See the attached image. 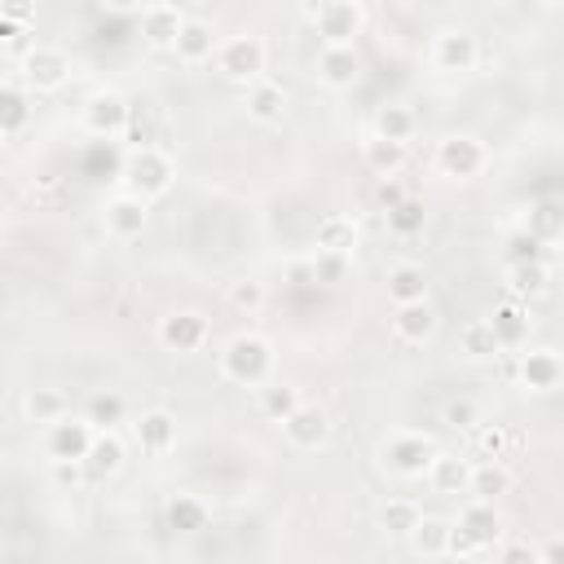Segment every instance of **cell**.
Wrapping results in <instances>:
<instances>
[{
  "label": "cell",
  "mask_w": 564,
  "mask_h": 564,
  "mask_svg": "<svg viewBox=\"0 0 564 564\" xmlns=\"http://www.w3.org/2000/svg\"><path fill=\"white\" fill-rule=\"evenodd\" d=\"M499 560H538V547L529 542H507V547H494Z\"/></svg>",
  "instance_id": "f907efd6"
},
{
  "label": "cell",
  "mask_w": 564,
  "mask_h": 564,
  "mask_svg": "<svg viewBox=\"0 0 564 564\" xmlns=\"http://www.w3.org/2000/svg\"><path fill=\"white\" fill-rule=\"evenodd\" d=\"M168 529L172 533H203L207 529V507L194 499V494H177V499H168Z\"/></svg>",
  "instance_id": "4dcf8cb0"
},
{
  "label": "cell",
  "mask_w": 564,
  "mask_h": 564,
  "mask_svg": "<svg viewBox=\"0 0 564 564\" xmlns=\"http://www.w3.org/2000/svg\"><path fill=\"white\" fill-rule=\"evenodd\" d=\"M490 326H494V335L503 340V349H520V345L529 340V313H525L520 300H503V304L494 309Z\"/></svg>",
  "instance_id": "603a6c76"
},
{
  "label": "cell",
  "mask_w": 564,
  "mask_h": 564,
  "mask_svg": "<svg viewBox=\"0 0 564 564\" xmlns=\"http://www.w3.org/2000/svg\"><path fill=\"white\" fill-rule=\"evenodd\" d=\"M317 248L322 252H353L358 248V225L349 216H326L317 225Z\"/></svg>",
  "instance_id": "d590c367"
},
{
  "label": "cell",
  "mask_w": 564,
  "mask_h": 564,
  "mask_svg": "<svg viewBox=\"0 0 564 564\" xmlns=\"http://www.w3.org/2000/svg\"><path fill=\"white\" fill-rule=\"evenodd\" d=\"M185 27V14L177 5H146L142 10V40L151 49H172Z\"/></svg>",
  "instance_id": "5bb4252c"
},
{
  "label": "cell",
  "mask_w": 564,
  "mask_h": 564,
  "mask_svg": "<svg viewBox=\"0 0 564 564\" xmlns=\"http://www.w3.org/2000/svg\"><path fill=\"white\" fill-rule=\"evenodd\" d=\"M101 5H106L110 14H142L146 0H101Z\"/></svg>",
  "instance_id": "f5cc1de1"
},
{
  "label": "cell",
  "mask_w": 564,
  "mask_h": 564,
  "mask_svg": "<svg viewBox=\"0 0 564 564\" xmlns=\"http://www.w3.org/2000/svg\"><path fill=\"white\" fill-rule=\"evenodd\" d=\"M432 459H436V445L428 436H419V432H401V436H393L384 445V464L397 477H428Z\"/></svg>",
  "instance_id": "8992f818"
},
{
  "label": "cell",
  "mask_w": 564,
  "mask_h": 564,
  "mask_svg": "<svg viewBox=\"0 0 564 564\" xmlns=\"http://www.w3.org/2000/svg\"><path fill=\"white\" fill-rule=\"evenodd\" d=\"M71 80V58L62 49H49V45H36L27 58H23V84L32 93H53Z\"/></svg>",
  "instance_id": "52a82bcc"
},
{
  "label": "cell",
  "mask_w": 564,
  "mask_h": 564,
  "mask_svg": "<svg viewBox=\"0 0 564 564\" xmlns=\"http://www.w3.org/2000/svg\"><path fill=\"white\" fill-rule=\"evenodd\" d=\"M159 133H164V120H159V110L151 101H133V116H129V146L142 151V146H159Z\"/></svg>",
  "instance_id": "484cf974"
},
{
  "label": "cell",
  "mask_w": 564,
  "mask_h": 564,
  "mask_svg": "<svg viewBox=\"0 0 564 564\" xmlns=\"http://www.w3.org/2000/svg\"><path fill=\"white\" fill-rule=\"evenodd\" d=\"M538 560H547V564H564V538H547V542L538 547Z\"/></svg>",
  "instance_id": "816d5d0a"
},
{
  "label": "cell",
  "mask_w": 564,
  "mask_h": 564,
  "mask_svg": "<svg viewBox=\"0 0 564 564\" xmlns=\"http://www.w3.org/2000/svg\"><path fill=\"white\" fill-rule=\"evenodd\" d=\"M0 45H5L10 58H27V53L36 49L32 27H27V23H10V19H0Z\"/></svg>",
  "instance_id": "bcb514c9"
},
{
  "label": "cell",
  "mask_w": 564,
  "mask_h": 564,
  "mask_svg": "<svg viewBox=\"0 0 564 564\" xmlns=\"http://www.w3.org/2000/svg\"><path fill=\"white\" fill-rule=\"evenodd\" d=\"M129 116H133V101H129L124 93H116V88H101V93H93V97L84 101V129H88L93 137H116V133H124V129H129Z\"/></svg>",
  "instance_id": "5b68a950"
},
{
  "label": "cell",
  "mask_w": 564,
  "mask_h": 564,
  "mask_svg": "<svg viewBox=\"0 0 564 564\" xmlns=\"http://www.w3.org/2000/svg\"><path fill=\"white\" fill-rule=\"evenodd\" d=\"M88 472H93V481H106V477H116L120 468H124V441L116 436V432H97V441H93V449H88Z\"/></svg>",
  "instance_id": "cb8c5ba5"
},
{
  "label": "cell",
  "mask_w": 564,
  "mask_h": 564,
  "mask_svg": "<svg viewBox=\"0 0 564 564\" xmlns=\"http://www.w3.org/2000/svg\"><path fill=\"white\" fill-rule=\"evenodd\" d=\"M423 520V512L410 503V499H393L380 507V529L393 533V538H410V529Z\"/></svg>",
  "instance_id": "8d00e7d4"
},
{
  "label": "cell",
  "mask_w": 564,
  "mask_h": 564,
  "mask_svg": "<svg viewBox=\"0 0 564 564\" xmlns=\"http://www.w3.org/2000/svg\"><path fill=\"white\" fill-rule=\"evenodd\" d=\"M0 19L10 23H36V0H0Z\"/></svg>",
  "instance_id": "681fc988"
},
{
  "label": "cell",
  "mask_w": 564,
  "mask_h": 564,
  "mask_svg": "<svg viewBox=\"0 0 564 564\" xmlns=\"http://www.w3.org/2000/svg\"><path fill=\"white\" fill-rule=\"evenodd\" d=\"M49 481L58 490H80L84 481H93V472L84 459H49Z\"/></svg>",
  "instance_id": "ee69618b"
},
{
  "label": "cell",
  "mask_w": 564,
  "mask_h": 564,
  "mask_svg": "<svg viewBox=\"0 0 564 564\" xmlns=\"http://www.w3.org/2000/svg\"><path fill=\"white\" fill-rule=\"evenodd\" d=\"M423 225H428V212H423V203H419V199H401L397 207H388V230H393L397 239H415V235H423Z\"/></svg>",
  "instance_id": "74e56055"
},
{
  "label": "cell",
  "mask_w": 564,
  "mask_h": 564,
  "mask_svg": "<svg viewBox=\"0 0 564 564\" xmlns=\"http://www.w3.org/2000/svg\"><path fill=\"white\" fill-rule=\"evenodd\" d=\"M406 142H388V137H371L367 142V164H371V172H380V177H397L401 168H406Z\"/></svg>",
  "instance_id": "d6a6232c"
},
{
  "label": "cell",
  "mask_w": 564,
  "mask_h": 564,
  "mask_svg": "<svg viewBox=\"0 0 564 564\" xmlns=\"http://www.w3.org/2000/svg\"><path fill=\"white\" fill-rule=\"evenodd\" d=\"M137 441H142V449H151V455H164V449L177 445V419L168 410H146L142 423H137Z\"/></svg>",
  "instance_id": "d4e9b609"
},
{
  "label": "cell",
  "mask_w": 564,
  "mask_h": 564,
  "mask_svg": "<svg viewBox=\"0 0 564 564\" xmlns=\"http://www.w3.org/2000/svg\"><path fill=\"white\" fill-rule=\"evenodd\" d=\"M459 345H464V353H468L472 362H490V358H499V353H503V340L494 335L490 317H481V322H468V326L459 331Z\"/></svg>",
  "instance_id": "83f0119b"
},
{
  "label": "cell",
  "mask_w": 564,
  "mask_h": 564,
  "mask_svg": "<svg viewBox=\"0 0 564 564\" xmlns=\"http://www.w3.org/2000/svg\"><path fill=\"white\" fill-rule=\"evenodd\" d=\"M313 274H317V283H340V278L349 274V252H322V248H317Z\"/></svg>",
  "instance_id": "7dc6e473"
},
{
  "label": "cell",
  "mask_w": 564,
  "mask_h": 564,
  "mask_svg": "<svg viewBox=\"0 0 564 564\" xmlns=\"http://www.w3.org/2000/svg\"><path fill=\"white\" fill-rule=\"evenodd\" d=\"M172 177H177V172H172V159H168L159 146L129 151V159H124V185H129V194H142L146 203L159 199V194H168Z\"/></svg>",
  "instance_id": "7a4b0ae2"
},
{
  "label": "cell",
  "mask_w": 564,
  "mask_h": 564,
  "mask_svg": "<svg viewBox=\"0 0 564 564\" xmlns=\"http://www.w3.org/2000/svg\"><path fill=\"white\" fill-rule=\"evenodd\" d=\"M331 5H335V0H300V14L313 23V19H317V14H326Z\"/></svg>",
  "instance_id": "11a10c76"
},
{
  "label": "cell",
  "mask_w": 564,
  "mask_h": 564,
  "mask_svg": "<svg viewBox=\"0 0 564 564\" xmlns=\"http://www.w3.org/2000/svg\"><path fill=\"white\" fill-rule=\"evenodd\" d=\"M375 133L388 142H410L415 137V110L410 106H384L375 116Z\"/></svg>",
  "instance_id": "f35d334b"
},
{
  "label": "cell",
  "mask_w": 564,
  "mask_h": 564,
  "mask_svg": "<svg viewBox=\"0 0 564 564\" xmlns=\"http://www.w3.org/2000/svg\"><path fill=\"white\" fill-rule=\"evenodd\" d=\"M27 120H32V88L19 80H5V88H0V133L19 137Z\"/></svg>",
  "instance_id": "ffe728a7"
},
{
  "label": "cell",
  "mask_w": 564,
  "mask_h": 564,
  "mask_svg": "<svg viewBox=\"0 0 564 564\" xmlns=\"http://www.w3.org/2000/svg\"><path fill=\"white\" fill-rule=\"evenodd\" d=\"M449 533H455V525L441 520V516H423L415 529H410V547L419 555H449Z\"/></svg>",
  "instance_id": "4316f807"
},
{
  "label": "cell",
  "mask_w": 564,
  "mask_h": 564,
  "mask_svg": "<svg viewBox=\"0 0 564 564\" xmlns=\"http://www.w3.org/2000/svg\"><path fill=\"white\" fill-rule=\"evenodd\" d=\"M220 375L243 388H261L274 375V345L265 335H235L220 353Z\"/></svg>",
  "instance_id": "6da1fadb"
},
{
  "label": "cell",
  "mask_w": 564,
  "mask_h": 564,
  "mask_svg": "<svg viewBox=\"0 0 564 564\" xmlns=\"http://www.w3.org/2000/svg\"><path fill=\"white\" fill-rule=\"evenodd\" d=\"M477 58H481V45H477V36L472 32H441L436 36V45H432V62H436V71H472L477 67Z\"/></svg>",
  "instance_id": "8fae6325"
},
{
  "label": "cell",
  "mask_w": 564,
  "mask_h": 564,
  "mask_svg": "<svg viewBox=\"0 0 564 564\" xmlns=\"http://www.w3.org/2000/svg\"><path fill=\"white\" fill-rule=\"evenodd\" d=\"M283 432H287V441H291L296 449H317V445L331 441V419H326L322 406H309V401H304L296 415L283 419Z\"/></svg>",
  "instance_id": "7c38bea8"
},
{
  "label": "cell",
  "mask_w": 564,
  "mask_h": 564,
  "mask_svg": "<svg viewBox=\"0 0 564 564\" xmlns=\"http://www.w3.org/2000/svg\"><path fill=\"white\" fill-rule=\"evenodd\" d=\"M428 481L436 494H468L472 490V464L459 459V455H441L436 449V459L428 464Z\"/></svg>",
  "instance_id": "d6986e66"
},
{
  "label": "cell",
  "mask_w": 564,
  "mask_h": 564,
  "mask_svg": "<svg viewBox=\"0 0 564 564\" xmlns=\"http://www.w3.org/2000/svg\"><path fill=\"white\" fill-rule=\"evenodd\" d=\"M507 441H512V436H507L499 423H485V428L477 432V445H481L485 459H503V455H507Z\"/></svg>",
  "instance_id": "c3c4849f"
},
{
  "label": "cell",
  "mask_w": 564,
  "mask_h": 564,
  "mask_svg": "<svg viewBox=\"0 0 564 564\" xmlns=\"http://www.w3.org/2000/svg\"><path fill=\"white\" fill-rule=\"evenodd\" d=\"M388 300H393V304L428 300V274H423L419 265H393V269H388Z\"/></svg>",
  "instance_id": "f546056e"
},
{
  "label": "cell",
  "mask_w": 564,
  "mask_h": 564,
  "mask_svg": "<svg viewBox=\"0 0 564 564\" xmlns=\"http://www.w3.org/2000/svg\"><path fill=\"white\" fill-rule=\"evenodd\" d=\"M503 252H507V265H525V261H542L547 256V243L538 235H529V230H512L507 243H503Z\"/></svg>",
  "instance_id": "60d3db41"
},
{
  "label": "cell",
  "mask_w": 564,
  "mask_h": 564,
  "mask_svg": "<svg viewBox=\"0 0 564 564\" xmlns=\"http://www.w3.org/2000/svg\"><path fill=\"white\" fill-rule=\"evenodd\" d=\"M248 116H252L256 124H283V116H287V93H283V84H269V80L248 84Z\"/></svg>",
  "instance_id": "44dd1931"
},
{
  "label": "cell",
  "mask_w": 564,
  "mask_h": 564,
  "mask_svg": "<svg viewBox=\"0 0 564 564\" xmlns=\"http://www.w3.org/2000/svg\"><path fill=\"white\" fill-rule=\"evenodd\" d=\"M317 75H322V84H331V88H353L358 75H362L358 49H353V45H326V49L317 53Z\"/></svg>",
  "instance_id": "4fadbf2b"
},
{
  "label": "cell",
  "mask_w": 564,
  "mask_h": 564,
  "mask_svg": "<svg viewBox=\"0 0 564 564\" xmlns=\"http://www.w3.org/2000/svg\"><path fill=\"white\" fill-rule=\"evenodd\" d=\"M441 423H445L449 432H472V428L481 423V410H477V401H472V397H455V401H445Z\"/></svg>",
  "instance_id": "7bdbcfd3"
},
{
  "label": "cell",
  "mask_w": 564,
  "mask_h": 564,
  "mask_svg": "<svg viewBox=\"0 0 564 564\" xmlns=\"http://www.w3.org/2000/svg\"><path fill=\"white\" fill-rule=\"evenodd\" d=\"M507 287H512V300H533L547 291V261H525V265H512L507 269Z\"/></svg>",
  "instance_id": "e575fe53"
},
{
  "label": "cell",
  "mask_w": 564,
  "mask_h": 564,
  "mask_svg": "<svg viewBox=\"0 0 564 564\" xmlns=\"http://www.w3.org/2000/svg\"><path fill=\"white\" fill-rule=\"evenodd\" d=\"M313 27H317L322 45H353V36L367 27V14H362L358 0H335L326 14L313 19Z\"/></svg>",
  "instance_id": "30bf717a"
},
{
  "label": "cell",
  "mask_w": 564,
  "mask_h": 564,
  "mask_svg": "<svg viewBox=\"0 0 564 564\" xmlns=\"http://www.w3.org/2000/svg\"><path fill=\"white\" fill-rule=\"evenodd\" d=\"M159 345L168 353H199L207 345V317L194 309H177L159 322Z\"/></svg>",
  "instance_id": "ba28073f"
},
{
  "label": "cell",
  "mask_w": 564,
  "mask_h": 564,
  "mask_svg": "<svg viewBox=\"0 0 564 564\" xmlns=\"http://www.w3.org/2000/svg\"><path fill=\"white\" fill-rule=\"evenodd\" d=\"M216 67H220L225 80H235V84H256L265 75V40L261 36L225 40L220 53H216Z\"/></svg>",
  "instance_id": "3957f363"
},
{
  "label": "cell",
  "mask_w": 564,
  "mask_h": 564,
  "mask_svg": "<svg viewBox=\"0 0 564 564\" xmlns=\"http://www.w3.org/2000/svg\"><path fill=\"white\" fill-rule=\"evenodd\" d=\"M291 278H296V283H317L313 265H291Z\"/></svg>",
  "instance_id": "9f6ffc18"
},
{
  "label": "cell",
  "mask_w": 564,
  "mask_h": 564,
  "mask_svg": "<svg viewBox=\"0 0 564 564\" xmlns=\"http://www.w3.org/2000/svg\"><path fill=\"white\" fill-rule=\"evenodd\" d=\"M401 199H406V194H401V185H397L393 177H384V185H380V203H384V207H397Z\"/></svg>",
  "instance_id": "db71d44e"
},
{
  "label": "cell",
  "mask_w": 564,
  "mask_h": 564,
  "mask_svg": "<svg viewBox=\"0 0 564 564\" xmlns=\"http://www.w3.org/2000/svg\"><path fill=\"white\" fill-rule=\"evenodd\" d=\"M304 406V397H300V388L296 384H269V388H261V410L269 415V419H287V415H296Z\"/></svg>",
  "instance_id": "ab89813d"
},
{
  "label": "cell",
  "mask_w": 564,
  "mask_h": 564,
  "mask_svg": "<svg viewBox=\"0 0 564 564\" xmlns=\"http://www.w3.org/2000/svg\"><path fill=\"white\" fill-rule=\"evenodd\" d=\"M459 529H464V533L485 551V547H499V538H503V516H499V507H494V503L477 499L472 507H464Z\"/></svg>",
  "instance_id": "ac0fdd59"
},
{
  "label": "cell",
  "mask_w": 564,
  "mask_h": 564,
  "mask_svg": "<svg viewBox=\"0 0 564 564\" xmlns=\"http://www.w3.org/2000/svg\"><path fill=\"white\" fill-rule=\"evenodd\" d=\"M393 331L401 335L406 345H428L436 335V309L428 300H410V304H397L393 313Z\"/></svg>",
  "instance_id": "9a60e30c"
},
{
  "label": "cell",
  "mask_w": 564,
  "mask_h": 564,
  "mask_svg": "<svg viewBox=\"0 0 564 564\" xmlns=\"http://www.w3.org/2000/svg\"><path fill=\"white\" fill-rule=\"evenodd\" d=\"M507 490H512V472H507L499 459H485V464H477V468H472V490H468V494H477V499L494 503V499H503Z\"/></svg>",
  "instance_id": "836d02e7"
},
{
  "label": "cell",
  "mask_w": 564,
  "mask_h": 564,
  "mask_svg": "<svg viewBox=\"0 0 564 564\" xmlns=\"http://www.w3.org/2000/svg\"><path fill=\"white\" fill-rule=\"evenodd\" d=\"M520 384L533 388V393H551L564 384V362L551 353V349H533L520 358Z\"/></svg>",
  "instance_id": "e0dca14e"
},
{
  "label": "cell",
  "mask_w": 564,
  "mask_h": 564,
  "mask_svg": "<svg viewBox=\"0 0 564 564\" xmlns=\"http://www.w3.org/2000/svg\"><path fill=\"white\" fill-rule=\"evenodd\" d=\"M436 168H441L445 177L468 181V177H477V172L485 168V146H481L477 137H468V133L445 137V142L436 146Z\"/></svg>",
  "instance_id": "9c48e42d"
},
{
  "label": "cell",
  "mask_w": 564,
  "mask_h": 564,
  "mask_svg": "<svg viewBox=\"0 0 564 564\" xmlns=\"http://www.w3.org/2000/svg\"><path fill=\"white\" fill-rule=\"evenodd\" d=\"M212 49H216V32H212V23H203V19H185V27H181V36H177V45H172V53L181 58V62H207L212 58Z\"/></svg>",
  "instance_id": "7402d4cb"
},
{
  "label": "cell",
  "mask_w": 564,
  "mask_h": 564,
  "mask_svg": "<svg viewBox=\"0 0 564 564\" xmlns=\"http://www.w3.org/2000/svg\"><path fill=\"white\" fill-rule=\"evenodd\" d=\"M97 423L84 415V419H58V423H49L45 428V455L49 459H88V449H93V441H97Z\"/></svg>",
  "instance_id": "277c9868"
},
{
  "label": "cell",
  "mask_w": 564,
  "mask_h": 564,
  "mask_svg": "<svg viewBox=\"0 0 564 564\" xmlns=\"http://www.w3.org/2000/svg\"><path fill=\"white\" fill-rule=\"evenodd\" d=\"M529 235H538L542 243H560L564 239V203L560 199H542L529 207Z\"/></svg>",
  "instance_id": "f1b7e54d"
},
{
  "label": "cell",
  "mask_w": 564,
  "mask_h": 564,
  "mask_svg": "<svg viewBox=\"0 0 564 564\" xmlns=\"http://www.w3.org/2000/svg\"><path fill=\"white\" fill-rule=\"evenodd\" d=\"M265 300H269V291H265V283H256V278H243V283L230 287V304H235L239 313H261Z\"/></svg>",
  "instance_id": "f6af8a7d"
},
{
  "label": "cell",
  "mask_w": 564,
  "mask_h": 564,
  "mask_svg": "<svg viewBox=\"0 0 564 564\" xmlns=\"http://www.w3.org/2000/svg\"><path fill=\"white\" fill-rule=\"evenodd\" d=\"M84 415L106 432V428L124 423V397H116V393H97V397H88V410H84Z\"/></svg>",
  "instance_id": "b9f144b4"
},
{
  "label": "cell",
  "mask_w": 564,
  "mask_h": 564,
  "mask_svg": "<svg viewBox=\"0 0 564 564\" xmlns=\"http://www.w3.org/2000/svg\"><path fill=\"white\" fill-rule=\"evenodd\" d=\"M23 415H27V423L49 428V423H58V419L67 415V397H62L58 388H32V393L23 397Z\"/></svg>",
  "instance_id": "1f68e13d"
},
{
  "label": "cell",
  "mask_w": 564,
  "mask_h": 564,
  "mask_svg": "<svg viewBox=\"0 0 564 564\" xmlns=\"http://www.w3.org/2000/svg\"><path fill=\"white\" fill-rule=\"evenodd\" d=\"M146 220H151V212H146L142 194H120L116 203L106 207V230L116 239H137L146 230Z\"/></svg>",
  "instance_id": "2e32d148"
}]
</instances>
